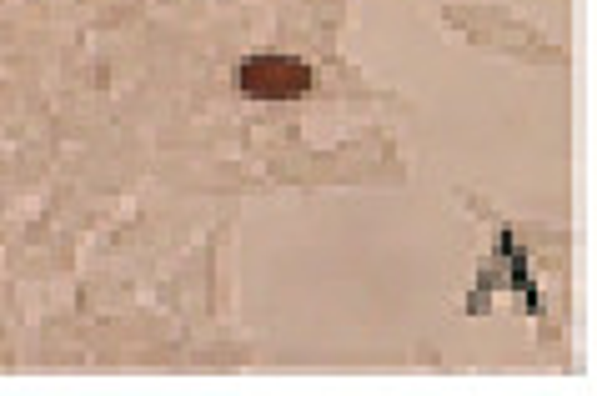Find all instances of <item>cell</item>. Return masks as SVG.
Wrapping results in <instances>:
<instances>
[{
  "label": "cell",
  "instance_id": "obj_1",
  "mask_svg": "<svg viewBox=\"0 0 597 396\" xmlns=\"http://www.w3.org/2000/svg\"><path fill=\"white\" fill-rule=\"evenodd\" d=\"M236 86L251 101H296L317 86V71L296 56H251L236 66Z\"/></svg>",
  "mask_w": 597,
  "mask_h": 396
}]
</instances>
